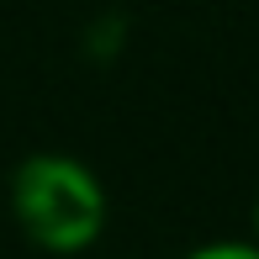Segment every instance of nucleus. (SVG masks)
<instances>
[{
    "instance_id": "f257e3e1",
    "label": "nucleus",
    "mask_w": 259,
    "mask_h": 259,
    "mask_svg": "<svg viewBox=\"0 0 259 259\" xmlns=\"http://www.w3.org/2000/svg\"><path fill=\"white\" fill-rule=\"evenodd\" d=\"M21 233L48 254H85L106 228V191L96 169L69 154H32L11 180Z\"/></svg>"
},
{
    "instance_id": "f03ea898",
    "label": "nucleus",
    "mask_w": 259,
    "mask_h": 259,
    "mask_svg": "<svg viewBox=\"0 0 259 259\" xmlns=\"http://www.w3.org/2000/svg\"><path fill=\"white\" fill-rule=\"evenodd\" d=\"M180 259H259V243L254 238H217V243H201V249H191Z\"/></svg>"
},
{
    "instance_id": "7ed1b4c3",
    "label": "nucleus",
    "mask_w": 259,
    "mask_h": 259,
    "mask_svg": "<svg viewBox=\"0 0 259 259\" xmlns=\"http://www.w3.org/2000/svg\"><path fill=\"white\" fill-rule=\"evenodd\" d=\"M254 243H259V201H254Z\"/></svg>"
}]
</instances>
